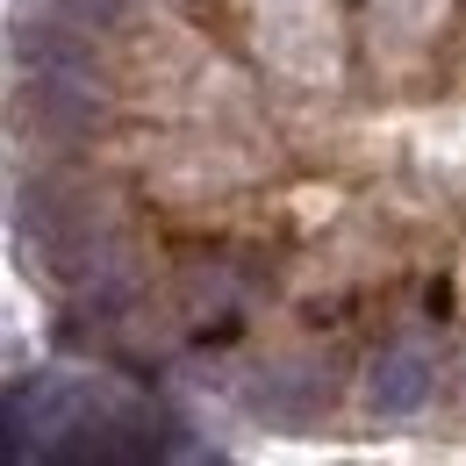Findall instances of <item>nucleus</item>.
<instances>
[{
	"label": "nucleus",
	"instance_id": "nucleus-2",
	"mask_svg": "<svg viewBox=\"0 0 466 466\" xmlns=\"http://www.w3.org/2000/svg\"><path fill=\"white\" fill-rule=\"evenodd\" d=\"M29 108L51 129H94L101 122L94 65H44V72H29Z\"/></svg>",
	"mask_w": 466,
	"mask_h": 466
},
{
	"label": "nucleus",
	"instance_id": "nucleus-4",
	"mask_svg": "<svg viewBox=\"0 0 466 466\" xmlns=\"http://www.w3.org/2000/svg\"><path fill=\"white\" fill-rule=\"evenodd\" d=\"M122 15V0H65V22H79V29H108Z\"/></svg>",
	"mask_w": 466,
	"mask_h": 466
},
{
	"label": "nucleus",
	"instance_id": "nucleus-1",
	"mask_svg": "<svg viewBox=\"0 0 466 466\" xmlns=\"http://www.w3.org/2000/svg\"><path fill=\"white\" fill-rule=\"evenodd\" d=\"M330 395H338V380H330V366H316V359L266 366V373L244 388L251 416H266V423H280V431H301V423H316V416L330 409Z\"/></svg>",
	"mask_w": 466,
	"mask_h": 466
},
{
	"label": "nucleus",
	"instance_id": "nucleus-3",
	"mask_svg": "<svg viewBox=\"0 0 466 466\" xmlns=\"http://www.w3.org/2000/svg\"><path fill=\"white\" fill-rule=\"evenodd\" d=\"M431 395V351L423 345H395L373 359V373H366V402L380 409V416H409V409Z\"/></svg>",
	"mask_w": 466,
	"mask_h": 466
}]
</instances>
